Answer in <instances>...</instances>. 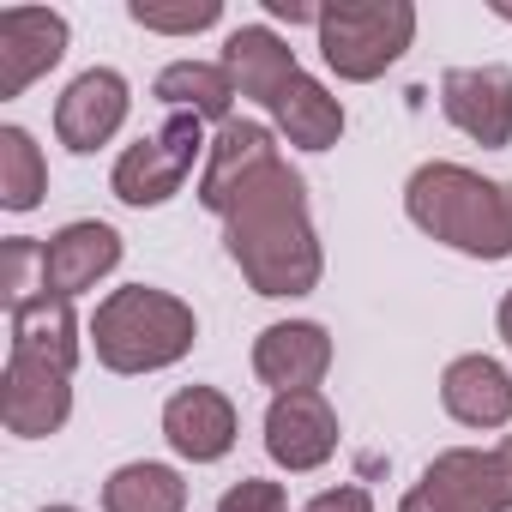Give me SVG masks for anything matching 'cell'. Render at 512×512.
<instances>
[{
	"label": "cell",
	"instance_id": "obj_1",
	"mask_svg": "<svg viewBox=\"0 0 512 512\" xmlns=\"http://www.w3.org/2000/svg\"><path fill=\"white\" fill-rule=\"evenodd\" d=\"M223 253L241 266L253 296L290 302V296L320 290L326 253L308 217V181L290 163H272L235 199V211L223 217Z\"/></svg>",
	"mask_w": 512,
	"mask_h": 512
},
{
	"label": "cell",
	"instance_id": "obj_2",
	"mask_svg": "<svg viewBox=\"0 0 512 512\" xmlns=\"http://www.w3.org/2000/svg\"><path fill=\"white\" fill-rule=\"evenodd\" d=\"M404 217L470 260H506L512 253V181H488L464 163H422L404 181Z\"/></svg>",
	"mask_w": 512,
	"mask_h": 512
},
{
	"label": "cell",
	"instance_id": "obj_3",
	"mask_svg": "<svg viewBox=\"0 0 512 512\" xmlns=\"http://www.w3.org/2000/svg\"><path fill=\"white\" fill-rule=\"evenodd\" d=\"M85 332H91V350L109 374H163L193 350L199 320L181 296L151 290V284H127V290H109L97 302Z\"/></svg>",
	"mask_w": 512,
	"mask_h": 512
},
{
	"label": "cell",
	"instance_id": "obj_4",
	"mask_svg": "<svg viewBox=\"0 0 512 512\" xmlns=\"http://www.w3.org/2000/svg\"><path fill=\"white\" fill-rule=\"evenodd\" d=\"M314 37H320V61L344 85H368L410 55L416 7L410 0H332V7H320Z\"/></svg>",
	"mask_w": 512,
	"mask_h": 512
},
{
	"label": "cell",
	"instance_id": "obj_5",
	"mask_svg": "<svg viewBox=\"0 0 512 512\" xmlns=\"http://www.w3.org/2000/svg\"><path fill=\"white\" fill-rule=\"evenodd\" d=\"M205 151H211L205 121H193V115H169L157 133H145L139 145H127V151L115 157V169H109V193H115L121 205H133V211L169 205V199L187 187V175H193V163H199Z\"/></svg>",
	"mask_w": 512,
	"mask_h": 512
},
{
	"label": "cell",
	"instance_id": "obj_6",
	"mask_svg": "<svg viewBox=\"0 0 512 512\" xmlns=\"http://www.w3.org/2000/svg\"><path fill=\"white\" fill-rule=\"evenodd\" d=\"M398 512H512V488L500 476L494 446H452L416 476Z\"/></svg>",
	"mask_w": 512,
	"mask_h": 512
},
{
	"label": "cell",
	"instance_id": "obj_7",
	"mask_svg": "<svg viewBox=\"0 0 512 512\" xmlns=\"http://www.w3.org/2000/svg\"><path fill=\"white\" fill-rule=\"evenodd\" d=\"M272 163H284L272 127H260V121H229V127H217L211 133V151H205V169H199V205L211 217H229L235 199L260 181Z\"/></svg>",
	"mask_w": 512,
	"mask_h": 512
},
{
	"label": "cell",
	"instance_id": "obj_8",
	"mask_svg": "<svg viewBox=\"0 0 512 512\" xmlns=\"http://www.w3.org/2000/svg\"><path fill=\"white\" fill-rule=\"evenodd\" d=\"M67 416H73V374L7 350V368H0V422H7V434L49 440L67 428Z\"/></svg>",
	"mask_w": 512,
	"mask_h": 512
},
{
	"label": "cell",
	"instance_id": "obj_9",
	"mask_svg": "<svg viewBox=\"0 0 512 512\" xmlns=\"http://www.w3.org/2000/svg\"><path fill=\"white\" fill-rule=\"evenodd\" d=\"M440 115L482 151L512 145V73L506 67H446L440 73Z\"/></svg>",
	"mask_w": 512,
	"mask_h": 512
},
{
	"label": "cell",
	"instance_id": "obj_10",
	"mask_svg": "<svg viewBox=\"0 0 512 512\" xmlns=\"http://www.w3.org/2000/svg\"><path fill=\"white\" fill-rule=\"evenodd\" d=\"M266 452L278 470L308 476L320 464H332L338 452V410L326 404V392H284L266 410Z\"/></svg>",
	"mask_w": 512,
	"mask_h": 512
},
{
	"label": "cell",
	"instance_id": "obj_11",
	"mask_svg": "<svg viewBox=\"0 0 512 512\" xmlns=\"http://www.w3.org/2000/svg\"><path fill=\"white\" fill-rule=\"evenodd\" d=\"M253 374L260 386H272V398L284 392H320V380L332 374V332L320 320H278L253 338Z\"/></svg>",
	"mask_w": 512,
	"mask_h": 512
},
{
	"label": "cell",
	"instance_id": "obj_12",
	"mask_svg": "<svg viewBox=\"0 0 512 512\" xmlns=\"http://www.w3.org/2000/svg\"><path fill=\"white\" fill-rule=\"evenodd\" d=\"M67 19L55 7H7L0 13V97H25L67 55Z\"/></svg>",
	"mask_w": 512,
	"mask_h": 512
},
{
	"label": "cell",
	"instance_id": "obj_13",
	"mask_svg": "<svg viewBox=\"0 0 512 512\" xmlns=\"http://www.w3.org/2000/svg\"><path fill=\"white\" fill-rule=\"evenodd\" d=\"M127 109H133L127 79H121L115 67H91V73H79V79L61 91V103H55V139L85 157V151L109 145V139L127 127Z\"/></svg>",
	"mask_w": 512,
	"mask_h": 512
},
{
	"label": "cell",
	"instance_id": "obj_14",
	"mask_svg": "<svg viewBox=\"0 0 512 512\" xmlns=\"http://www.w3.org/2000/svg\"><path fill=\"white\" fill-rule=\"evenodd\" d=\"M121 266V235L97 217H79V223H61L49 241H43V290L49 296H85L97 290L109 272Z\"/></svg>",
	"mask_w": 512,
	"mask_h": 512
},
{
	"label": "cell",
	"instance_id": "obj_15",
	"mask_svg": "<svg viewBox=\"0 0 512 512\" xmlns=\"http://www.w3.org/2000/svg\"><path fill=\"white\" fill-rule=\"evenodd\" d=\"M235 404L217 392V386H181L169 404H163V440L175 446V458L187 464H217L235 452Z\"/></svg>",
	"mask_w": 512,
	"mask_h": 512
},
{
	"label": "cell",
	"instance_id": "obj_16",
	"mask_svg": "<svg viewBox=\"0 0 512 512\" xmlns=\"http://www.w3.org/2000/svg\"><path fill=\"white\" fill-rule=\"evenodd\" d=\"M223 73L235 79L241 97H253V103L272 115V103L284 97V85H290L302 67H296V49H290L272 25H241V31L223 37Z\"/></svg>",
	"mask_w": 512,
	"mask_h": 512
},
{
	"label": "cell",
	"instance_id": "obj_17",
	"mask_svg": "<svg viewBox=\"0 0 512 512\" xmlns=\"http://www.w3.org/2000/svg\"><path fill=\"white\" fill-rule=\"evenodd\" d=\"M440 404H446V416L458 422V428H506L512 422V374L494 362V356H458V362H446V374H440Z\"/></svg>",
	"mask_w": 512,
	"mask_h": 512
},
{
	"label": "cell",
	"instance_id": "obj_18",
	"mask_svg": "<svg viewBox=\"0 0 512 512\" xmlns=\"http://www.w3.org/2000/svg\"><path fill=\"white\" fill-rule=\"evenodd\" d=\"M7 350L13 356H37V362H49V368H61V374H73L79 368V314H73V302L67 296H31L25 308H13L7 314Z\"/></svg>",
	"mask_w": 512,
	"mask_h": 512
},
{
	"label": "cell",
	"instance_id": "obj_19",
	"mask_svg": "<svg viewBox=\"0 0 512 512\" xmlns=\"http://www.w3.org/2000/svg\"><path fill=\"white\" fill-rule=\"evenodd\" d=\"M151 97L169 109V115H193V121H217L229 127L235 115V79L223 73V61H169L157 79H151Z\"/></svg>",
	"mask_w": 512,
	"mask_h": 512
},
{
	"label": "cell",
	"instance_id": "obj_20",
	"mask_svg": "<svg viewBox=\"0 0 512 512\" xmlns=\"http://www.w3.org/2000/svg\"><path fill=\"white\" fill-rule=\"evenodd\" d=\"M272 121H278V133L296 151H332L344 139V103L320 79H308V73H296L284 85V97L272 103Z\"/></svg>",
	"mask_w": 512,
	"mask_h": 512
},
{
	"label": "cell",
	"instance_id": "obj_21",
	"mask_svg": "<svg viewBox=\"0 0 512 512\" xmlns=\"http://www.w3.org/2000/svg\"><path fill=\"white\" fill-rule=\"evenodd\" d=\"M103 512H187V482L175 464L133 458L103 482Z\"/></svg>",
	"mask_w": 512,
	"mask_h": 512
},
{
	"label": "cell",
	"instance_id": "obj_22",
	"mask_svg": "<svg viewBox=\"0 0 512 512\" xmlns=\"http://www.w3.org/2000/svg\"><path fill=\"white\" fill-rule=\"evenodd\" d=\"M49 193V163H43V145L25 133V127H0V205L7 211H37Z\"/></svg>",
	"mask_w": 512,
	"mask_h": 512
},
{
	"label": "cell",
	"instance_id": "obj_23",
	"mask_svg": "<svg viewBox=\"0 0 512 512\" xmlns=\"http://www.w3.org/2000/svg\"><path fill=\"white\" fill-rule=\"evenodd\" d=\"M127 19L157 37H199L223 19V0H127Z\"/></svg>",
	"mask_w": 512,
	"mask_h": 512
},
{
	"label": "cell",
	"instance_id": "obj_24",
	"mask_svg": "<svg viewBox=\"0 0 512 512\" xmlns=\"http://www.w3.org/2000/svg\"><path fill=\"white\" fill-rule=\"evenodd\" d=\"M0 296H7V314L43 296V241L7 235V247H0Z\"/></svg>",
	"mask_w": 512,
	"mask_h": 512
},
{
	"label": "cell",
	"instance_id": "obj_25",
	"mask_svg": "<svg viewBox=\"0 0 512 512\" xmlns=\"http://www.w3.org/2000/svg\"><path fill=\"white\" fill-rule=\"evenodd\" d=\"M217 512H290V494H284V482L241 476V482L217 500Z\"/></svg>",
	"mask_w": 512,
	"mask_h": 512
},
{
	"label": "cell",
	"instance_id": "obj_26",
	"mask_svg": "<svg viewBox=\"0 0 512 512\" xmlns=\"http://www.w3.org/2000/svg\"><path fill=\"white\" fill-rule=\"evenodd\" d=\"M302 512H374V494H368V488H356V482H344V488L314 494Z\"/></svg>",
	"mask_w": 512,
	"mask_h": 512
},
{
	"label": "cell",
	"instance_id": "obj_27",
	"mask_svg": "<svg viewBox=\"0 0 512 512\" xmlns=\"http://www.w3.org/2000/svg\"><path fill=\"white\" fill-rule=\"evenodd\" d=\"M266 13L284 25H320V7H308V0H266Z\"/></svg>",
	"mask_w": 512,
	"mask_h": 512
},
{
	"label": "cell",
	"instance_id": "obj_28",
	"mask_svg": "<svg viewBox=\"0 0 512 512\" xmlns=\"http://www.w3.org/2000/svg\"><path fill=\"white\" fill-rule=\"evenodd\" d=\"M494 326H500V338H506V350H512V290L500 296V314H494Z\"/></svg>",
	"mask_w": 512,
	"mask_h": 512
},
{
	"label": "cell",
	"instance_id": "obj_29",
	"mask_svg": "<svg viewBox=\"0 0 512 512\" xmlns=\"http://www.w3.org/2000/svg\"><path fill=\"white\" fill-rule=\"evenodd\" d=\"M494 458H500V476H506V488H512V434L494 440Z\"/></svg>",
	"mask_w": 512,
	"mask_h": 512
},
{
	"label": "cell",
	"instance_id": "obj_30",
	"mask_svg": "<svg viewBox=\"0 0 512 512\" xmlns=\"http://www.w3.org/2000/svg\"><path fill=\"white\" fill-rule=\"evenodd\" d=\"M488 13L494 19H512V0H488Z\"/></svg>",
	"mask_w": 512,
	"mask_h": 512
},
{
	"label": "cell",
	"instance_id": "obj_31",
	"mask_svg": "<svg viewBox=\"0 0 512 512\" xmlns=\"http://www.w3.org/2000/svg\"><path fill=\"white\" fill-rule=\"evenodd\" d=\"M37 512H79V506H37Z\"/></svg>",
	"mask_w": 512,
	"mask_h": 512
}]
</instances>
